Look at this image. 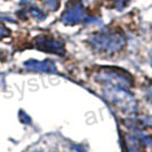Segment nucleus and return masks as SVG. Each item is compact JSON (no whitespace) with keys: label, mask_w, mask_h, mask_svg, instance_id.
I'll list each match as a JSON object with an SVG mask.
<instances>
[{"label":"nucleus","mask_w":152,"mask_h":152,"mask_svg":"<svg viewBox=\"0 0 152 152\" xmlns=\"http://www.w3.org/2000/svg\"><path fill=\"white\" fill-rule=\"evenodd\" d=\"M91 44L97 49L102 50H117L125 44L124 36L119 33H101L91 39Z\"/></svg>","instance_id":"nucleus-1"},{"label":"nucleus","mask_w":152,"mask_h":152,"mask_svg":"<svg viewBox=\"0 0 152 152\" xmlns=\"http://www.w3.org/2000/svg\"><path fill=\"white\" fill-rule=\"evenodd\" d=\"M36 45L39 49L47 52V53L62 54L64 52V48H63L61 41H57L55 39L48 38V37H39Z\"/></svg>","instance_id":"nucleus-2"},{"label":"nucleus","mask_w":152,"mask_h":152,"mask_svg":"<svg viewBox=\"0 0 152 152\" xmlns=\"http://www.w3.org/2000/svg\"><path fill=\"white\" fill-rule=\"evenodd\" d=\"M85 18V14L83 9L77 6V7L71 8L66 13H64V15L62 17L63 22L68 23V24H76V23L81 22Z\"/></svg>","instance_id":"nucleus-3"},{"label":"nucleus","mask_w":152,"mask_h":152,"mask_svg":"<svg viewBox=\"0 0 152 152\" xmlns=\"http://www.w3.org/2000/svg\"><path fill=\"white\" fill-rule=\"evenodd\" d=\"M26 66H30L33 70H37V71H41V72H55V64L49 60H46V61H30L28 63H25Z\"/></svg>","instance_id":"nucleus-4"}]
</instances>
